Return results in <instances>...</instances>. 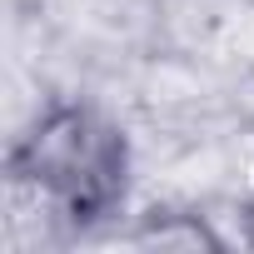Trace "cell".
I'll return each instance as SVG.
<instances>
[{"label":"cell","instance_id":"cell-1","mask_svg":"<svg viewBox=\"0 0 254 254\" xmlns=\"http://www.w3.org/2000/svg\"><path fill=\"white\" fill-rule=\"evenodd\" d=\"M135 150L115 115L90 100H45L5 150V185L65 234L85 239L130 204Z\"/></svg>","mask_w":254,"mask_h":254},{"label":"cell","instance_id":"cell-2","mask_svg":"<svg viewBox=\"0 0 254 254\" xmlns=\"http://www.w3.org/2000/svg\"><path fill=\"white\" fill-rule=\"evenodd\" d=\"M120 244H130V249H180V254H214L224 249L229 239L199 214V209H180V204H155L145 209L130 229L120 234Z\"/></svg>","mask_w":254,"mask_h":254},{"label":"cell","instance_id":"cell-3","mask_svg":"<svg viewBox=\"0 0 254 254\" xmlns=\"http://www.w3.org/2000/svg\"><path fill=\"white\" fill-rule=\"evenodd\" d=\"M244 244L254 249V190H249V199H244Z\"/></svg>","mask_w":254,"mask_h":254}]
</instances>
